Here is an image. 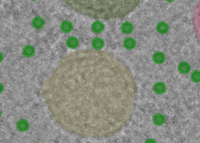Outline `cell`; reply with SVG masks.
<instances>
[{
	"label": "cell",
	"instance_id": "6da1fadb",
	"mask_svg": "<svg viewBox=\"0 0 200 143\" xmlns=\"http://www.w3.org/2000/svg\"><path fill=\"white\" fill-rule=\"evenodd\" d=\"M42 97L53 120L66 132L104 139L127 125L137 98L128 65L99 49L65 55L42 85Z\"/></svg>",
	"mask_w": 200,
	"mask_h": 143
},
{
	"label": "cell",
	"instance_id": "7a4b0ae2",
	"mask_svg": "<svg viewBox=\"0 0 200 143\" xmlns=\"http://www.w3.org/2000/svg\"><path fill=\"white\" fill-rule=\"evenodd\" d=\"M71 10L82 16L101 20L122 19L144 0H62Z\"/></svg>",
	"mask_w": 200,
	"mask_h": 143
},
{
	"label": "cell",
	"instance_id": "3957f363",
	"mask_svg": "<svg viewBox=\"0 0 200 143\" xmlns=\"http://www.w3.org/2000/svg\"><path fill=\"white\" fill-rule=\"evenodd\" d=\"M193 28H194L195 34L200 41V0L197 2L194 9L193 14Z\"/></svg>",
	"mask_w": 200,
	"mask_h": 143
},
{
	"label": "cell",
	"instance_id": "277c9868",
	"mask_svg": "<svg viewBox=\"0 0 200 143\" xmlns=\"http://www.w3.org/2000/svg\"><path fill=\"white\" fill-rule=\"evenodd\" d=\"M17 128H18L19 131H21V132L27 131V129H28V123L25 120L22 119L17 123Z\"/></svg>",
	"mask_w": 200,
	"mask_h": 143
},
{
	"label": "cell",
	"instance_id": "5b68a950",
	"mask_svg": "<svg viewBox=\"0 0 200 143\" xmlns=\"http://www.w3.org/2000/svg\"><path fill=\"white\" fill-rule=\"evenodd\" d=\"M23 53H24V55L25 56H31L34 54V49H33V47H31V46H27V47H24V51H23Z\"/></svg>",
	"mask_w": 200,
	"mask_h": 143
},
{
	"label": "cell",
	"instance_id": "8992f818",
	"mask_svg": "<svg viewBox=\"0 0 200 143\" xmlns=\"http://www.w3.org/2000/svg\"><path fill=\"white\" fill-rule=\"evenodd\" d=\"M103 28H104L103 24H101L99 21H97L96 23H95V24H93V26H92V29H93V30H94L96 33H99V32H101Z\"/></svg>",
	"mask_w": 200,
	"mask_h": 143
},
{
	"label": "cell",
	"instance_id": "52a82bcc",
	"mask_svg": "<svg viewBox=\"0 0 200 143\" xmlns=\"http://www.w3.org/2000/svg\"><path fill=\"white\" fill-rule=\"evenodd\" d=\"M72 28V24L69 21H63L62 24V30L65 32H69Z\"/></svg>",
	"mask_w": 200,
	"mask_h": 143
},
{
	"label": "cell",
	"instance_id": "ba28073f",
	"mask_svg": "<svg viewBox=\"0 0 200 143\" xmlns=\"http://www.w3.org/2000/svg\"><path fill=\"white\" fill-rule=\"evenodd\" d=\"M103 46H104V42H103V40L100 39V38H97V39H95L93 41V47L95 48V49L101 50V48Z\"/></svg>",
	"mask_w": 200,
	"mask_h": 143
},
{
	"label": "cell",
	"instance_id": "9c48e42d",
	"mask_svg": "<svg viewBox=\"0 0 200 143\" xmlns=\"http://www.w3.org/2000/svg\"><path fill=\"white\" fill-rule=\"evenodd\" d=\"M179 70L182 73H186L189 70V65L186 62H182L179 65Z\"/></svg>",
	"mask_w": 200,
	"mask_h": 143
},
{
	"label": "cell",
	"instance_id": "30bf717a",
	"mask_svg": "<svg viewBox=\"0 0 200 143\" xmlns=\"http://www.w3.org/2000/svg\"><path fill=\"white\" fill-rule=\"evenodd\" d=\"M68 45L69 47H71V48H75L76 46L78 45V40L76 39L75 37H71L68 40Z\"/></svg>",
	"mask_w": 200,
	"mask_h": 143
},
{
	"label": "cell",
	"instance_id": "8fae6325",
	"mask_svg": "<svg viewBox=\"0 0 200 143\" xmlns=\"http://www.w3.org/2000/svg\"><path fill=\"white\" fill-rule=\"evenodd\" d=\"M32 24H33V26L34 27H36V28H39V27H41L43 25V21H42V19L41 18H35L33 20V21H32Z\"/></svg>",
	"mask_w": 200,
	"mask_h": 143
},
{
	"label": "cell",
	"instance_id": "7c38bea8",
	"mask_svg": "<svg viewBox=\"0 0 200 143\" xmlns=\"http://www.w3.org/2000/svg\"><path fill=\"white\" fill-rule=\"evenodd\" d=\"M157 29L160 33H165L168 30V25L165 23H160L159 24H158Z\"/></svg>",
	"mask_w": 200,
	"mask_h": 143
},
{
	"label": "cell",
	"instance_id": "4fadbf2b",
	"mask_svg": "<svg viewBox=\"0 0 200 143\" xmlns=\"http://www.w3.org/2000/svg\"><path fill=\"white\" fill-rule=\"evenodd\" d=\"M124 45L127 49H132V48L135 46V41L133 39H131V38H128V39L125 40Z\"/></svg>",
	"mask_w": 200,
	"mask_h": 143
},
{
	"label": "cell",
	"instance_id": "5bb4252c",
	"mask_svg": "<svg viewBox=\"0 0 200 143\" xmlns=\"http://www.w3.org/2000/svg\"><path fill=\"white\" fill-rule=\"evenodd\" d=\"M132 29H133V26H132V24H124V25L122 26V30H123V32H125V33H130L132 31Z\"/></svg>",
	"mask_w": 200,
	"mask_h": 143
},
{
	"label": "cell",
	"instance_id": "9a60e30c",
	"mask_svg": "<svg viewBox=\"0 0 200 143\" xmlns=\"http://www.w3.org/2000/svg\"><path fill=\"white\" fill-rule=\"evenodd\" d=\"M154 60L156 62H158V63L162 62L164 60V55H163V54H161V53H156L154 55Z\"/></svg>",
	"mask_w": 200,
	"mask_h": 143
},
{
	"label": "cell",
	"instance_id": "2e32d148",
	"mask_svg": "<svg viewBox=\"0 0 200 143\" xmlns=\"http://www.w3.org/2000/svg\"><path fill=\"white\" fill-rule=\"evenodd\" d=\"M159 89H160V93H162V92L164 91V85L162 84V83H158V84H156L154 86V90L155 91H157L158 93H159Z\"/></svg>",
	"mask_w": 200,
	"mask_h": 143
},
{
	"label": "cell",
	"instance_id": "e0dca14e",
	"mask_svg": "<svg viewBox=\"0 0 200 143\" xmlns=\"http://www.w3.org/2000/svg\"><path fill=\"white\" fill-rule=\"evenodd\" d=\"M192 79L194 81H200V72L199 71H194L192 73Z\"/></svg>",
	"mask_w": 200,
	"mask_h": 143
},
{
	"label": "cell",
	"instance_id": "ac0fdd59",
	"mask_svg": "<svg viewBox=\"0 0 200 143\" xmlns=\"http://www.w3.org/2000/svg\"><path fill=\"white\" fill-rule=\"evenodd\" d=\"M3 58H4V56H3V54L0 52V62H1L2 60H3Z\"/></svg>",
	"mask_w": 200,
	"mask_h": 143
},
{
	"label": "cell",
	"instance_id": "d6986e66",
	"mask_svg": "<svg viewBox=\"0 0 200 143\" xmlns=\"http://www.w3.org/2000/svg\"><path fill=\"white\" fill-rule=\"evenodd\" d=\"M3 89H4V87H3V85L0 83V94H1L2 92H3Z\"/></svg>",
	"mask_w": 200,
	"mask_h": 143
},
{
	"label": "cell",
	"instance_id": "ffe728a7",
	"mask_svg": "<svg viewBox=\"0 0 200 143\" xmlns=\"http://www.w3.org/2000/svg\"><path fill=\"white\" fill-rule=\"evenodd\" d=\"M0 117H1V110H0Z\"/></svg>",
	"mask_w": 200,
	"mask_h": 143
}]
</instances>
